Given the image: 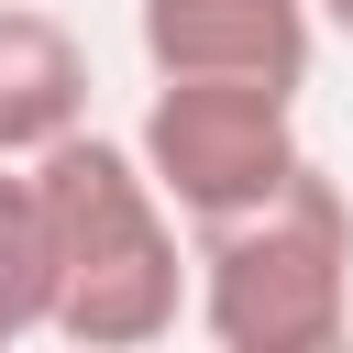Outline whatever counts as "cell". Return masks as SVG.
<instances>
[{
    "instance_id": "cell-5",
    "label": "cell",
    "mask_w": 353,
    "mask_h": 353,
    "mask_svg": "<svg viewBox=\"0 0 353 353\" xmlns=\"http://www.w3.org/2000/svg\"><path fill=\"white\" fill-rule=\"evenodd\" d=\"M88 121V44L33 11V0H0V154L33 165L44 143H66Z\"/></svg>"
},
{
    "instance_id": "cell-4",
    "label": "cell",
    "mask_w": 353,
    "mask_h": 353,
    "mask_svg": "<svg viewBox=\"0 0 353 353\" xmlns=\"http://www.w3.org/2000/svg\"><path fill=\"white\" fill-rule=\"evenodd\" d=\"M132 44L154 77H265L309 88L320 11L309 0H132Z\"/></svg>"
},
{
    "instance_id": "cell-3",
    "label": "cell",
    "mask_w": 353,
    "mask_h": 353,
    "mask_svg": "<svg viewBox=\"0 0 353 353\" xmlns=\"http://www.w3.org/2000/svg\"><path fill=\"white\" fill-rule=\"evenodd\" d=\"M132 154H143V176L165 188V210L188 232L232 221V210L276 199L309 165L298 88H265V77H154V99L132 121Z\"/></svg>"
},
{
    "instance_id": "cell-7",
    "label": "cell",
    "mask_w": 353,
    "mask_h": 353,
    "mask_svg": "<svg viewBox=\"0 0 353 353\" xmlns=\"http://www.w3.org/2000/svg\"><path fill=\"white\" fill-rule=\"evenodd\" d=\"M309 11H320V33H342V44H353V0H309Z\"/></svg>"
},
{
    "instance_id": "cell-6",
    "label": "cell",
    "mask_w": 353,
    "mask_h": 353,
    "mask_svg": "<svg viewBox=\"0 0 353 353\" xmlns=\"http://www.w3.org/2000/svg\"><path fill=\"white\" fill-rule=\"evenodd\" d=\"M55 320V254H44V199L33 165L0 154V342H33Z\"/></svg>"
},
{
    "instance_id": "cell-2",
    "label": "cell",
    "mask_w": 353,
    "mask_h": 353,
    "mask_svg": "<svg viewBox=\"0 0 353 353\" xmlns=\"http://www.w3.org/2000/svg\"><path fill=\"white\" fill-rule=\"evenodd\" d=\"M188 265H199L188 320L221 353H331L353 331V199L320 176V154L276 199L199 221Z\"/></svg>"
},
{
    "instance_id": "cell-1",
    "label": "cell",
    "mask_w": 353,
    "mask_h": 353,
    "mask_svg": "<svg viewBox=\"0 0 353 353\" xmlns=\"http://www.w3.org/2000/svg\"><path fill=\"white\" fill-rule=\"evenodd\" d=\"M33 199H44V254H55V342L77 353H143L188 320V243L165 188L143 176V154L99 121H77L66 143L33 154Z\"/></svg>"
}]
</instances>
